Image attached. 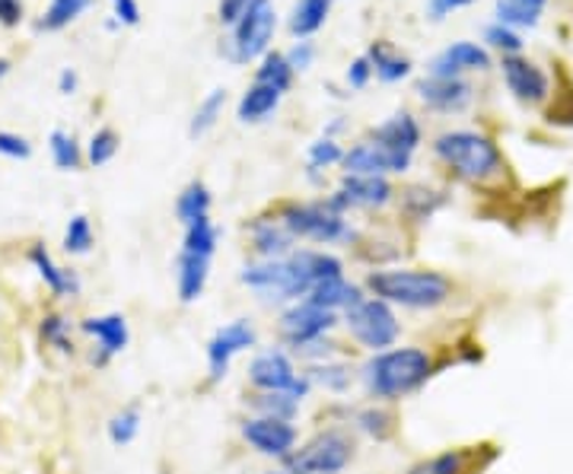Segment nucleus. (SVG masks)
<instances>
[{
    "label": "nucleus",
    "instance_id": "obj_34",
    "mask_svg": "<svg viewBox=\"0 0 573 474\" xmlns=\"http://www.w3.org/2000/svg\"><path fill=\"white\" fill-rule=\"evenodd\" d=\"M48 150H51V159H54L58 169H64V172L80 169V143H77V138L71 131L54 128L48 134Z\"/></svg>",
    "mask_w": 573,
    "mask_h": 474
},
{
    "label": "nucleus",
    "instance_id": "obj_7",
    "mask_svg": "<svg viewBox=\"0 0 573 474\" xmlns=\"http://www.w3.org/2000/svg\"><path fill=\"white\" fill-rule=\"evenodd\" d=\"M249 382L258 392H290L296 401H303L313 392V382L306 373H296L290 354L281 347L262 350L252 363H249Z\"/></svg>",
    "mask_w": 573,
    "mask_h": 474
},
{
    "label": "nucleus",
    "instance_id": "obj_27",
    "mask_svg": "<svg viewBox=\"0 0 573 474\" xmlns=\"http://www.w3.org/2000/svg\"><path fill=\"white\" fill-rule=\"evenodd\" d=\"M176 214H179V220L186 227L211 217V191H207V185L204 182H189L182 189V194H179V201H176Z\"/></svg>",
    "mask_w": 573,
    "mask_h": 474
},
{
    "label": "nucleus",
    "instance_id": "obj_19",
    "mask_svg": "<svg viewBox=\"0 0 573 474\" xmlns=\"http://www.w3.org/2000/svg\"><path fill=\"white\" fill-rule=\"evenodd\" d=\"M370 141L382 143L395 153H405V156H415L418 143H421V125L408 115V112H398L392 115L389 121H382L380 128H373Z\"/></svg>",
    "mask_w": 573,
    "mask_h": 474
},
{
    "label": "nucleus",
    "instance_id": "obj_18",
    "mask_svg": "<svg viewBox=\"0 0 573 474\" xmlns=\"http://www.w3.org/2000/svg\"><path fill=\"white\" fill-rule=\"evenodd\" d=\"M491 67V54L487 48L475 42H456V46L443 48L433 61H430V77H459L462 71H487Z\"/></svg>",
    "mask_w": 573,
    "mask_h": 474
},
{
    "label": "nucleus",
    "instance_id": "obj_24",
    "mask_svg": "<svg viewBox=\"0 0 573 474\" xmlns=\"http://www.w3.org/2000/svg\"><path fill=\"white\" fill-rule=\"evenodd\" d=\"M306 299L322 306V309H329V312H347L351 306H357L364 299V293H360V286L351 284L347 278H332V281L316 286Z\"/></svg>",
    "mask_w": 573,
    "mask_h": 474
},
{
    "label": "nucleus",
    "instance_id": "obj_28",
    "mask_svg": "<svg viewBox=\"0 0 573 474\" xmlns=\"http://www.w3.org/2000/svg\"><path fill=\"white\" fill-rule=\"evenodd\" d=\"M548 0H497V20L504 26H535Z\"/></svg>",
    "mask_w": 573,
    "mask_h": 474
},
{
    "label": "nucleus",
    "instance_id": "obj_25",
    "mask_svg": "<svg viewBox=\"0 0 573 474\" xmlns=\"http://www.w3.org/2000/svg\"><path fill=\"white\" fill-rule=\"evenodd\" d=\"M329 10H332V0H296V7L290 13V33L300 39H309L313 33H319L326 26Z\"/></svg>",
    "mask_w": 573,
    "mask_h": 474
},
{
    "label": "nucleus",
    "instance_id": "obj_3",
    "mask_svg": "<svg viewBox=\"0 0 573 474\" xmlns=\"http://www.w3.org/2000/svg\"><path fill=\"white\" fill-rule=\"evenodd\" d=\"M433 153L466 182H491L504 172L497 143L478 131H446L433 141Z\"/></svg>",
    "mask_w": 573,
    "mask_h": 474
},
{
    "label": "nucleus",
    "instance_id": "obj_16",
    "mask_svg": "<svg viewBox=\"0 0 573 474\" xmlns=\"http://www.w3.org/2000/svg\"><path fill=\"white\" fill-rule=\"evenodd\" d=\"M415 93L433 112H462L472 102V84L462 77H424L418 80Z\"/></svg>",
    "mask_w": 573,
    "mask_h": 474
},
{
    "label": "nucleus",
    "instance_id": "obj_21",
    "mask_svg": "<svg viewBox=\"0 0 573 474\" xmlns=\"http://www.w3.org/2000/svg\"><path fill=\"white\" fill-rule=\"evenodd\" d=\"M252 236V248L258 252V258H286L290 252H296V239L284 227V220H255L249 227Z\"/></svg>",
    "mask_w": 573,
    "mask_h": 474
},
{
    "label": "nucleus",
    "instance_id": "obj_14",
    "mask_svg": "<svg viewBox=\"0 0 573 474\" xmlns=\"http://www.w3.org/2000/svg\"><path fill=\"white\" fill-rule=\"evenodd\" d=\"M392 194L395 191H392L385 176H344L341 189L329 197V204L341 214H347L351 207L373 210V207H385L392 201Z\"/></svg>",
    "mask_w": 573,
    "mask_h": 474
},
{
    "label": "nucleus",
    "instance_id": "obj_53",
    "mask_svg": "<svg viewBox=\"0 0 573 474\" xmlns=\"http://www.w3.org/2000/svg\"><path fill=\"white\" fill-rule=\"evenodd\" d=\"M7 71H10V61H7V57H0V80L7 77Z\"/></svg>",
    "mask_w": 573,
    "mask_h": 474
},
{
    "label": "nucleus",
    "instance_id": "obj_40",
    "mask_svg": "<svg viewBox=\"0 0 573 474\" xmlns=\"http://www.w3.org/2000/svg\"><path fill=\"white\" fill-rule=\"evenodd\" d=\"M408 474H466V452H459V449L440 452L428 462L415 465Z\"/></svg>",
    "mask_w": 573,
    "mask_h": 474
},
{
    "label": "nucleus",
    "instance_id": "obj_46",
    "mask_svg": "<svg viewBox=\"0 0 573 474\" xmlns=\"http://www.w3.org/2000/svg\"><path fill=\"white\" fill-rule=\"evenodd\" d=\"M370 77H373V64H370L367 54L357 57V61L347 67V87H351V90H364V87L370 84Z\"/></svg>",
    "mask_w": 573,
    "mask_h": 474
},
{
    "label": "nucleus",
    "instance_id": "obj_6",
    "mask_svg": "<svg viewBox=\"0 0 573 474\" xmlns=\"http://www.w3.org/2000/svg\"><path fill=\"white\" fill-rule=\"evenodd\" d=\"M351 459H354L351 436H344L341 430H326L313 436L306 446H300L284 465L290 474H341L351 465Z\"/></svg>",
    "mask_w": 573,
    "mask_h": 474
},
{
    "label": "nucleus",
    "instance_id": "obj_48",
    "mask_svg": "<svg viewBox=\"0 0 573 474\" xmlns=\"http://www.w3.org/2000/svg\"><path fill=\"white\" fill-rule=\"evenodd\" d=\"M313 57H316V48H313V42H306V39H300L296 46L286 51V61H290L293 71H306L313 64Z\"/></svg>",
    "mask_w": 573,
    "mask_h": 474
},
{
    "label": "nucleus",
    "instance_id": "obj_15",
    "mask_svg": "<svg viewBox=\"0 0 573 474\" xmlns=\"http://www.w3.org/2000/svg\"><path fill=\"white\" fill-rule=\"evenodd\" d=\"M80 332L96 341L93 363L96 367H105L112 357L125 354V347L131 344V329H128V319L122 312H105V316H90L80 322Z\"/></svg>",
    "mask_w": 573,
    "mask_h": 474
},
{
    "label": "nucleus",
    "instance_id": "obj_35",
    "mask_svg": "<svg viewBox=\"0 0 573 474\" xmlns=\"http://www.w3.org/2000/svg\"><path fill=\"white\" fill-rule=\"evenodd\" d=\"M105 433H109L112 446H131L138 439V433H141V411L138 408H125V411L112 414L109 424H105Z\"/></svg>",
    "mask_w": 573,
    "mask_h": 474
},
{
    "label": "nucleus",
    "instance_id": "obj_17",
    "mask_svg": "<svg viewBox=\"0 0 573 474\" xmlns=\"http://www.w3.org/2000/svg\"><path fill=\"white\" fill-rule=\"evenodd\" d=\"M504 80L507 90L517 95L520 102H545L548 99V77L542 67H535L532 61H525L520 54H507L504 57Z\"/></svg>",
    "mask_w": 573,
    "mask_h": 474
},
{
    "label": "nucleus",
    "instance_id": "obj_52",
    "mask_svg": "<svg viewBox=\"0 0 573 474\" xmlns=\"http://www.w3.org/2000/svg\"><path fill=\"white\" fill-rule=\"evenodd\" d=\"M77 87H80L77 71H74V67H64V71H61V77H58V93L71 95V93H77Z\"/></svg>",
    "mask_w": 573,
    "mask_h": 474
},
{
    "label": "nucleus",
    "instance_id": "obj_10",
    "mask_svg": "<svg viewBox=\"0 0 573 474\" xmlns=\"http://www.w3.org/2000/svg\"><path fill=\"white\" fill-rule=\"evenodd\" d=\"M239 433H242V439H245L258 456L278 459V462H286V459L296 452V439H300V433H296V427H293L290 421L262 418V414L242 421Z\"/></svg>",
    "mask_w": 573,
    "mask_h": 474
},
{
    "label": "nucleus",
    "instance_id": "obj_36",
    "mask_svg": "<svg viewBox=\"0 0 573 474\" xmlns=\"http://www.w3.org/2000/svg\"><path fill=\"white\" fill-rule=\"evenodd\" d=\"M93 242L96 236L90 217L77 214V217L67 220V227H64V252H67V255H90Z\"/></svg>",
    "mask_w": 573,
    "mask_h": 474
},
{
    "label": "nucleus",
    "instance_id": "obj_4",
    "mask_svg": "<svg viewBox=\"0 0 573 474\" xmlns=\"http://www.w3.org/2000/svg\"><path fill=\"white\" fill-rule=\"evenodd\" d=\"M281 220L293 233V239H309V242H319V245H338V242L354 239V227L347 223V217L341 210H334L329 201L286 204L281 210Z\"/></svg>",
    "mask_w": 573,
    "mask_h": 474
},
{
    "label": "nucleus",
    "instance_id": "obj_1",
    "mask_svg": "<svg viewBox=\"0 0 573 474\" xmlns=\"http://www.w3.org/2000/svg\"><path fill=\"white\" fill-rule=\"evenodd\" d=\"M433 373V360L421 347H389L382 354H373L360 367L364 388L380 401H398L415 395Z\"/></svg>",
    "mask_w": 573,
    "mask_h": 474
},
{
    "label": "nucleus",
    "instance_id": "obj_11",
    "mask_svg": "<svg viewBox=\"0 0 573 474\" xmlns=\"http://www.w3.org/2000/svg\"><path fill=\"white\" fill-rule=\"evenodd\" d=\"M255 344H258V332L249 319H237V322L217 329L214 337L207 341V373H211V380H227L233 357L249 350V347H255Z\"/></svg>",
    "mask_w": 573,
    "mask_h": 474
},
{
    "label": "nucleus",
    "instance_id": "obj_30",
    "mask_svg": "<svg viewBox=\"0 0 573 474\" xmlns=\"http://www.w3.org/2000/svg\"><path fill=\"white\" fill-rule=\"evenodd\" d=\"M252 408L262 418H278V421H290L293 424V418L300 411V401L290 392H258L255 401H252Z\"/></svg>",
    "mask_w": 573,
    "mask_h": 474
},
{
    "label": "nucleus",
    "instance_id": "obj_20",
    "mask_svg": "<svg viewBox=\"0 0 573 474\" xmlns=\"http://www.w3.org/2000/svg\"><path fill=\"white\" fill-rule=\"evenodd\" d=\"M207 278H211V258L179 252V258H176V293L186 306L198 303L204 296Z\"/></svg>",
    "mask_w": 573,
    "mask_h": 474
},
{
    "label": "nucleus",
    "instance_id": "obj_42",
    "mask_svg": "<svg viewBox=\"0 0 573 474\" xmlns=\"http://www.w3.org/2000/svg\"><path fill=\"white\" fill-rule=\"evenodd\" d=\"M402 201H405V210L418 220H428L430 214L443 204V197H436V191L428 189H408Z\"/></svg>",
    "mask_w": 573,
    "mask_h": 474
},
{
    "label": "nucleus",
    "instance_id": "obj_37",
    "mask_svg": "<svg viewBox=\"0 0 573 474\" xmlns=\"http://www.w3.org/2000/svg\"><path fill=\"white\" fill-rule=\"evenodd\" d=\"M306 376L313 385H322L329 392H344L351 385V367L347 363H334V360H322L313 370H306Z\"/></svg>",
    "mask_w": 573,
    "mask_h": 474
},
{
    "label": "nucleus",
    "instance_id": "obj_39",
    "mask_svg": "<svg viewBox=\"0 0 573 474\" xmlns=\"http://www.w3.org/2000/svg\"><path fill=\"white\" fill-rule=\"evenodd\" d=\"M39 334H42V341H46L48 347H54L61 354L74 350L71 347V322L64 316H58V312H48L46 319H42V325H39Z\"/></svg>",
    "mask_w": 573,
    "mask_h": 474
},
{
    "label": "nucleus",
    "instance_id": "obj_29",
    "mask_svg": "<svg viewBox=\"0 0 573 474\" xmlns=\"http://www.w3.org/2000/svg\"><path fill=\"white\" fill-rule=\"evenodd\" d=\"M293 74H296V71L290 67L286 54H281V51H268L265 61H262V67L255 71V84H265V87H275V90L286 93L290 84H293Z\"/></svg>",
    "mask_w": 573,
    "mask_h": 474
},
{
    "label": "nucleus",
    "instance_id": "obj_45",
    "mask_svg": "<svg viewBox=\"0 0 573 474\" xmlns=\"http://www.w3.org/2000/svg\"><path fill=\"white\" fill-rule=\"evenodd\" d=\"M0 153L10 159H29L33 156V143L26 141L16 131H0Z\"/></svg>",
    "mask_w": 573,
    "mask_h": 474
},
{
    "label": "nucleus",
    "instance_id": "obj_54",
    "mask_svg": "<svg viewBox=\"0 0 573 474\" xmlns=\"http://www.w3.org/2000/svg\"><path fill=\"white\" fill-rule=\"evenodd\" d=\"M265 474H290V472H286V469H284V472H265Z\"/></svg>",
    "mask_w": 573,
    "mask_h": 474
},
{
    "label": "nucleus",
    "instance_id": "obj_47",
    "mask_svg": "<svg viewBox=\"0 0 573 474\" xmlns=\"http://www.w3.org/2000/svg\"><path fill=\"white\" fill-rule=\"evenodd\" d=\"M109 3H112L115 23H122V26H138V23H141V7H138V0H109Z\"/></svg>",
    "mask_w": 573,
    "mask_h": 474
},
{
    "label": "nucleus",
    "instance_id": "obj_8",
    "mask_svg": "<svg viewBox=\"0 0 573 474\" xmlns=\"http://www.w3.org/2000/svg\"><path fill=\"white\" fill-rule=\"evenodd\" d=\"M275 29H278L275 3L271 0H252L249 10L239 16V23L233 26V57L252 61L258 54H268Z\"/></svg>",
    "mask_w": 573,
    "mask_h": 474
},
{
    "label": "nucleus",
    "instance_id": "obj_5",
    "mask_svg": "<svg viewBox=\"0 0 573 474\" xmlns=\"http://www.w3.org/2000/svg\"><path fill=\"white\" fill-rule=\"evenodd\" d=\"M344 325H347L351 337L360 347H367L370 354H382V350L395 347V341L402 334L395 309L389 303L377 299V296H364L357 306H351L344 312Z\"/></svg>",
    "mask_w": 573,
    "mask_h": 474
},
{
    "label": "nucleus",
    "instance_id": "obj_9",
    "mask_svg": "<svg viewBox=\"0 0 573 474\" xmlns=\"http://www.w3.org/2000/svg\"><path fill=\"white\" fill-rule=\"evenodd\" d=\"M334 325H338V312H329V309H322L309 299L290 303L281 312V337L293 350H303V347L329 337Z\"/></svg>",
    "mask_w": 573,
    "mask_h": 474
},
{
    "label": "nucleus",
    "instance_id": "obj_26",
    "mask_svg": "<svg viewBox=\"0 0 573 474\" xmlns=\"http://www.w3.org/2000/svg\"><path fill=\"white\" fill-rule=\"evenodd\" d=\"M367 57H370L373 74L380 77L382 84H398V80H405V77L411 74V61H408L405 54L392 51L385 42H377V46L370 48Z\"/></svg>",
    "mask_w": 573,
    "mask_h": 474
},
{
    "label": "nucleus",
    "instance_id": "obj_2",
    "mask_svg": "<svg viewBox=\"0 0 573 474\" xmlns=\"http://www.w3.org/2000/svg\"><path fill=\"white\" fill-rule=\"evenodd\" d=\"M367 290L389 306L430 312L449 303L453 284L440 271H421V268H392V271H373L367 274Z\"/></svg>",
    "mask_w": 573,
    "mask_h": 474
},
{
    "label": "nucleus",
    "instance_id": "obj_33",
    "mask_svg": "<svg viewBox=\"0 0 573 474\" xmlns=\"http://www.w3.org/2000/svg\"><path fill=\"white\" fill-rule=\"evenodd\" d=\"M217 239H220V233H217L214 220H211V217H204V220H198V223L186 227L182 252L204 255V258H214V252H217Z\"/></svg>",
    "mask_w": 573,
    "mask_h": 474
},
{
    "label": "nucleus",
    "instance_id": "obj_12",
    "mask_svg": "<svg viewBox=\"0 0 573 474\" xmlns=\"http://www.w3.org/2000/svg\"><path fill=\"white\" fill-rule=\"evenodd\" d=\"M239 281L268 303H296L286 258H258L239 271Z\"/></svg>",
    "mask_w": 573,
    "mask_h": 474
},
{
    "label": "nucleus",
    "instance_id": "obj_31",
    "mask_svg": "<svg viewBox=\"0 0 573 474\" xmlns=\"http://www.w3.org/2000/svg\"><path fill=\"white\" fill-rule=\"evenodd\" d=\"M90 3L93 0H51L48 10L42 13V20H39V29L42 33H58V29L71 26Z\"/></svg>",
    "mask_w": 573,
    "mask_h": 474
},
{
    "label": "nucleus",
    "instance_id": "obj_32",
    "mask_svg": "<svg viewBox=\"0 0 573 474\" xmlns=\"http://www.w3.org/2000/svg\"><path fill=\"white\" fill-rule=\"evenodd\" d=\"M224 105H227V90H211L204 95V102L198 105V112H194L189 125L191 138H204L217 125V118L224 115Z\"/></svg>",
    "mask_w": 573,
    "mask_h": 474
},
{
    "label": "nucleus",
    "instance_id": "obj_43",
    "mask_svg": "<svg viewBox=\"0 0 573 474\" xmlns=\"http://www.w3.org/2000/svg\"><path fill=\"white\" fill-rule=\"evenodd\" d=\"M357 430H364L367 436H377V439H385L392 433V414L382 411V408H367L354 418Z\"/></svg>",
    "mask_w": 573,
    "mask_h": 474
},
{
    "label": "nucleus",
    "instance_id": "obj_49",
    "mask_svg": "<svg viewBox=\"0 0 573 474\" xmlns=\"http://www.w3.org/2000/svg\"><path fill=\"white\" fill-rule=\"evenodd\" d=\"M249 3H252V0H220V23L237 26L239 16L249 10Z\"/></svg>",
    "mask_w": 573,
    "mask_h": 474
},
{
    "label": "nucleus",
    "instance_id": "obj_41",
    "mask_svg": "<svg viewBox=\"0 0 573 474\" xmlns=\"http://www.w3.org/2000/svg\"><path fill=\"white\" fill-rule=\"evenodd\" d=\"M115 153H118V134H115L112 128H99L93 138H90V143H87V159H90L93 166L112 163Z\"/></svg>",
    "mask_w": 573,
    "mask_h": 474
},
{
    "label": "nucleus",
    "instance_id": "obj_50",
    "mask_svg": "<svg viewBox=\"0 0 573 474\" xmlns=\"http://www.w3.org/2000/svg\"><path fill=\"white\" fill-rule=\"evenodd\" d=\"M469 3H475V0H428V16L430 20H443V16H449L453 10L469 7Z\"/></svg>",
    "mask_w": 573,
    "mask_h": 474
},
{
    "label": "nucleus",
    "instance_id": "obj_51",
    "mask_svg": "<svg viewBox=\"0 0 573 474\" xmlns=\"http://www.w3.org/2000/svg\"><path fill=\"white\" fill-rule=\"evenodd\" d=\"M23 20V0H0V23L16 26Z\"/></svg>",
    "mask_w": 573,
    "mask_h": 474
},
{
    "label": "nucleus",
    "instance_id": "obj_22",
    "mask_svg": "<svg viewBox=\"0 0 573 474\" xmlns=\"http://www.w3.org/2000/svg\"><path fill=\"white\" fill-rule=\"evenodd\" d=\"M29 261H33V268L39 271V278L46 281V286L54 296L67 299V296H77V293H80V278H77L71 268H61V265L51 258V252H48L46 245H33V248H29Z\"/></svg>",
    "mask_w": 573,
    "mask_h": 474
},
{
    "label": "nucleus",
    "instance_id": "obj_13",
    "mask_svg": "<svg viewBox=\"0 0 573 474\" xmlns=\"http://www.w3.org/2000/svg\"><path fill=\"white\" fill-rule=\"evenodd\" d=\"M415 156L395 153L377 141H364L344 153V176H389V172H405Z\"/></svg>",
    "mask_w": 573,
    "mask_h": 474
},
{
    "label": "nucleus",
    "instance_id": "obj_23",
    "mask_svg": "<svg viewBox=\"0 0 573 474\" xmlns=\"http://www.w3.org/2000/svg\"><path fill=\"white\" fill-rule=\"evenodd\" d=\"M281 90H275V87H265V84H252L242 99H239L237 105V115L242 125H258V121H265L278 105H281Z\"/></svg>",
    "mask_w": 573,
    "mask_h": 474
},
{
    "label": "nucleus",
    "instance_id": "obj_38",
    "mask_svg": "<svg viewBox=\"0 0 573 474\" xmlns=\"http://www.w3.org/2000/svg\"><path fill=\"white\" fill-rule=\"evenodd\" d=\"M309 176H319L322 169H329L334 163H344V150L334 138H319L309 143Z\"/></svg>",
    "mask_w": 573,
    "mask_h": 474
},
{
    "label": "nucleus",
    "instance_id": "obj_44",
    "mask_svg": "<svg viewBox=\"0 0 573 474\" xmlns=\"http://www.w3.org/2000/svg\"><path fill=\"white\" fill-rule=\"evenodd\" d=\"M484 42L491 48H497V51H504V54H517V51L523 48V39H520L510 26H504V23L487 26V29H484Z\"/></svg>",
    "mask_w": 573,
    "mask_h": 474
}]
</instances>
